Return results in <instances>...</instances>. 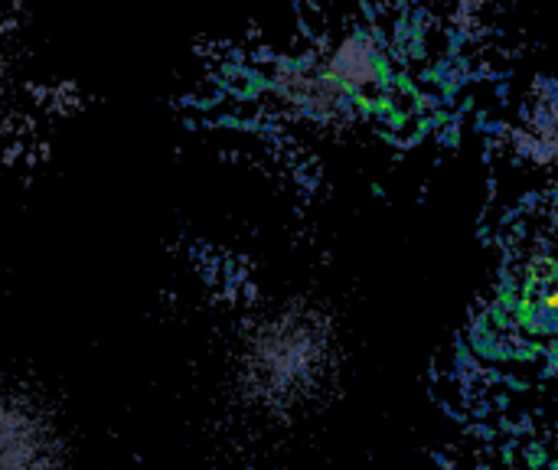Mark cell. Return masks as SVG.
Instances as JSON below:
<instances>
[{"label":"cell","instance_id":"3957f363","mask_svg":"<svg viewBox=\"0 0 558 470\" xmlns=\"http://www.w3.org/2000/svg\"><path fill=\"white\" fill-rule=\"evenodd\" d=\"M16 26L4 24L0 10V160L16 157L24 147V137L40 118V108H46V92L33 79H26L20 49L14 46Z\"/></svg>","mask_w":558,"mask_h":470},{"label":"cell","instance_id":"7a4b0ae2","mask_svg":"<svg viewBox=\"0 0 558 470\" xmlns=\"http://www.w3.org/2000/svg\"><path fill=\"white\" fill-rule=\"evenodd\" d=\"M65 447L49 408L30 392L0 385V470H63Z\"/></svg>","mask_w":558,"mask_h":470},{"label":"cell","instance_id":"6da1fadb","mask_svg":"<svg viewBox=\"0 0 558 470\" xmlns=\"http://www.w3.org/2000/svg\"><path fill=\"white\" fill-rule=\"evenodd\" d=\"M235 366L242 395L264 415L301 412L334 373L330 320L307 304H281L245 334Z\"/></svg>","mask_w":558,"mask_h":470},{"label":"cell","instance_id":"277c9868","mask_svg":"<svg viewBox=\"0 0 558 470\" xmlns=\"http://www.w3.org/2000/svg\"><path fill=\"white\" fill-rule=\"evenodd\" d=\"M516 314L529 334L558 346V229L523 258L516 287Z\"/></svg>","mask_w":558,"mask_h":470},{"label":"cell","instance_id":"5b68a950","mask_svg":"<svg viewBox=\"0 0 558 470\" xmlns=\"http://www.w3.org/2000/svg\"><path fill=\"white\" fill-rule=\"evenodd\" d=\"M513 147L535 167L558 170V75H543L519 105Z\"/></svg>","mask_w":558,"mask_h":470}]
</instances>
